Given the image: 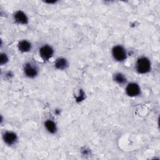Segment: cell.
<instances>
[{
  "instance_id": "cell-1",
  "label": "cell",
  "mask_w": 160,
  "mask_h": 160,
  "mask_svg": "<svg viewBox=\"0 0 160 160\" xmlns=\"http://www.w3.org/2000/svg\"><path fill=\"white\" fill-rule=\"evenodd\" d=\"M134 69L139 74H146L152 69V63L149 58L145 56H139L134 64Z\"/></svg>"
},
{
  "instance_id": "cell-2",
  "label": "cell",
  "mask_w": 160,
  "mask_h": 160,
  "mask_svg": "<svg viewBox=\"0 0 160 160\" xmlns=\"http://www.w3.org/2000/svg\"><path fill=\"white\" fill-rule=\"evenodd\" d=\"M24 75L29 79L36 78L39 73V68L36 63L32 61H26L22 67Z\"/></svg>"
},
{
  "instance_id": "cell-3",
  "label": "cell",
  "mask_w": 160,
  "mask_h": 160,
  "mask_svg": "<svg viewBox=\"0 0 160 160\" xmlns=\"http://www.w3.org/2000/svg\"><path fill=\"white\" fill-rule=\"evenodd\" d=\"M111 56L113 59L119 62H124L128 58V52L121 44H116L111 48Z\"/></svg>"
},
{
  "instance_id": "cell-4",
  "label": "cell",
  "mask_w": 160,
  "mask_h": 160,
  "mask_svg": "<svg viewBox=\"0 0 160 160\" xmlns=\"http://www.w3.org/2000/svg\"><path fill=\"white\" fill-rule=\"evenodd\" d=\"M39 55L43 61L46 62L50 60L54 54V49L48 44H44L39 48Z\"/></svg>"
},
{
  "instance_id": "cell-5",
  "label": "cell",
  "mask_w": 160,
  "mask_h": 160,
  "mask_svg": "<svg viewBox=\"0 0 160 160\" xmlns=\"http://www.w3.org/2000/svg\"><path fill=\"white\" fill-rule=\"evenodd\" d=\"M2 139L8 146H15L18 142V136L14 131L11 130L4 131L2 134Z\"/></svg>"
},
{
  "instance_id": "cell-6",
  "label": "cell",
  "mask_w": 160,
  "mask_h": 160,
  "mask_svg": "<svg viewBox=\"0 0 160 160\" xmlns=\"http://www.w3.org/2000/svg\"><path fill=\"white\" fill-rule=\"evenodd\" d=\"M125 92L129 97H138L141 94V88L138 82H129L126 85Z\"/></svg>"
},
{
  "instance_id": "cell-7",
  "label": "cell",
  "mask_w": 160,
  "mask_h": 160,
  "mask_svg": "<svg viewBox=\"0 0 160 160\" xmlns=\"http://www.w3.org/2000/svg\"><path fill=\"white\" fill-rule=\"evenodd\" d=\"M12 19L14 22L19 25H26L29 21L28 15L22 10H17L14 12Z\"/></svg>"
},
{
  "instance_id": "cell-8",
  "label": "cell",
  "mask_w": 160,
  "mask_h": 160,
  "mask_svg": "<svg viewBox=\"0 0 160 160\" xmlns=\"http://www.w3.org/2000/svg\"><path fill=\"white\" fill-rule=\"evenodd\" d=\"M46 131L51 134H56L58 131V125L56 121L51 118L46 119L43 123Z\"/></svg>"
},
{
  "instance_id": "cell-9",
  "label": "cell",
  "mask_w": 160,
  "mask_h": 160,
  "mask_svg": "<svg viewBox=\"0 0 160 160\" xmlns=\"http://www.w3.org/2000/svg\"><path fill=\"white\" fill-rule=\"evenodd\" d=\"M18 49L22 53H27L30 52L32 49V44L31 42L28 39H21L17 44Z\"/></svg>"
},
{
  "instance_id": "cell-10",
  "label": "cell",
  "mask_w": 160,
  "mask_h": 160,
  "mask_svg": "<svg viewBox=\"0 0 160 160\" xmlns=\"http://www.w3.org/2000/svg\"><path fill=\"white\" fill-rule=\"evenodd\" d=\"M54 66L59 71L66 70L69 67V61L64 57H58L54 61Z\"/></svg>"
},
{
  "instance_id": "cell-11",
  "label": "cell",
  "mask_w": 160,
  "mask_h": 160,
  "mask_svg": "<svg viewBox=\"0 0 160 160\" xmlns=\"http://www.w3.org/2000/svg\"><path fill=\"white\" fill-rule=\"evenodd\" d=\"M112 80L114 82L119 86L126 85L128 82V78L126 76L121 72H116L112 74Z\"/></svg>"
},
{
  "instance_id": "cell-12",
  "label": "cell",
  "mask_w": 160,
  "mask_h": 160,
  "mask_svg": "<svg viewBox=\"0 0 160 160\" xmlns=\"http://www.w3.org/2000/svg\"><path fill=\"white\" fill-rule=\"evenodd\" d=\"M9 62V56L6 52H1L0 54V64L1 66L6 65Z\"/></svg>"
},
{
  "instance_id": "cell-13",
  "label": "cell",
  "mask_w": 160,
  "mask_h": 160,
  "mask_svg": "<svg viewBox=\"0 0 160 160\" xmlns=\"http://www.w3.org/2000/svg\"><path fill=\"white\" fill-rule=\"evenodd\" d=\"M85 92L82 89L79 90V94L76 97V101L78 103H79L81 102H82V101H84V99H85Z\"/></svg>"
},
{
  "instance_id": "cell-14",
  "label": "cell",
  "mask_w": 160,
  "mask_h": 160,
  "mask_svg": "<svg viewBox=\"0 0 160 160\" xmlns=\"http://www.w3.org/2000/svg\"><path fill=\"white\" fill-rule=\"evenodd\" d=\"M13 73L12 71H8L5 73V76L8 78V79H11L12 76H13Z\"/></svg>"
},
{
  "instance_id": "cell-15",
  "label": "cell",
  "mask_w": 160,
  "mask_h": 160,
  "mask_svg": "<svg viewBox=\"0 0 160 160\" xmlns=\"http://www.w3.org/2000/svg\"><path fill=\"white\" fill-rule=\"evenodd\" d=\"M54 114H55L56 115H57V116L60 115V114H61V109H56L54 110Z\"/></svg>"
},
{
  "instance_id": "cell-16",
  "label": "cell",
  "mask_w": 160,
  "mask_h": 160,
  "mask_svg": "<svg viewBox=\"0 0 160 160\" xmlns=\"http://www.w3.org/2000/svg\"><path fill=\"white\" fill-rule=\"evenodd\" d=\"M56 1H45V2L46 3H48V4H52V3H56Z\"/></svg>"
}]
</instances>
